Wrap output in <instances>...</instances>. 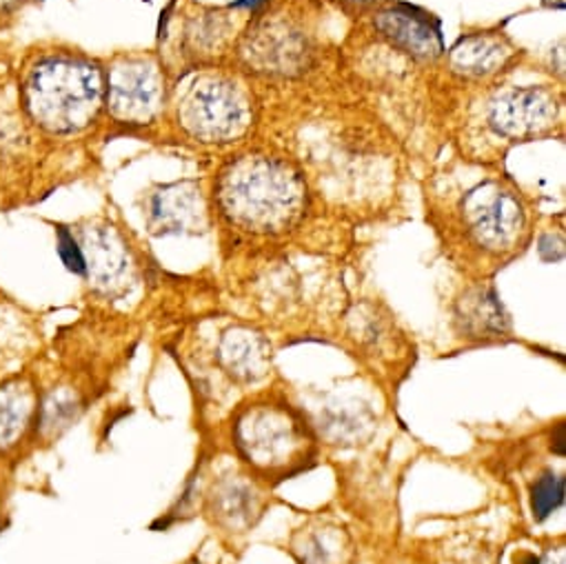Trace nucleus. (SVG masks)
I'll return each instance as SVG.
<instances>
[{
    "label": "nucleus",
    "instance_id": "nucleus-1",
    "mask_svg": "<svg viewBox=\"0 0 566 564\" xmlns=\"http://www.w3.org/2000/svg\"><path fill=\"white\" fill-rule=\"evenodd\" d=\"M216 198L231 224L249 233L275 236L301 220L307 189L287 160L247 154L222 169Z\"/></svg>",
    "mask_w": 566,
    "mask_h": 564
},
{
    "label": "nucleus",
    "instance_id": "nucleus-2",
    "mask_svg": "<svg viewBox=\"0 0 566 564\" xmlns=\"http://www.w3.org/2000/svg\"><path fill=\"white\" fill-rule=\"evenodd\" d=\"M25 101L32 118L52 134H76L98 114L103 76L96 65L56 56L39 63L28 83Z\"/></svg>",
    "mask_w": 566,
    "mask_h": 564
},
{
    "label": "nucleus",
    "instance_id": "nucleus-3",
    "mask_svg": "<svg viewBox=\"0 0 566 564\" xmlns=\"http://www.w3.org/2000/svg\"><path fill=\"white\" fill-rule=\"evenodd\" d=\"M233 442L262 476L287 478L314 456L312 429L287 405L255 403L242 409L233 422Z\"/></svg>",
    "mask_w": 566,
    "mask_h": 564
},
{
    "label": "nucleus",
    "instance_id": "nucleus-4",
    "mask_svg": "<svg viewBox=\"0 0 566 564\" xmlns=\"http://www.w3.org/2000/svg\"><path fill=\"white\" fill-rule=\"evenodd\" d=\"M182 127L198 140L227 143L251 125V98L244 87L224 74H200L178 103Z\"/></svg>",
    "mask_w": 566,
    "mask_h": 564
},
{
    "label": "nucleus",
    "instance_id": "nucleus-5",
    "mask_svg": "<svg viewBox=\"0 0 566 564\" xmlns=\"http://www.w3.org/2000/svg\"><path fill=\"white\" fill-rule=\"evenodd\" d=\"M462 218L469 236L486 251H511L526 229L522 202L497 182H484L462 200Z\"/></svg>",
    "mask_w": 566,
    "mask_h": 564
},
{
    "label": "nucleus",
    "instance_id": "nucleus-6",
    "mask_svg": "<svg viewBox=\"0 0 566 564\" xmlns=\"http://www.w3.org/2000/svg\"><path fill=\"white\" fill-rule=\"evenodd\" d=\"M109 109L125 123H149L163 107L165 85L154 61L132 59L109 74Z\"/></svg>",
    "mask_w": 566,
    "mask_h": 564
},
{
    "label": "nucleus",
    "instance_id": "nucleus-7",
    "mask_svg": "<svg viewBox=\"0 0 566 564\" xmlns=\"http://www.w3.org/2000/svg\"><path fill=\"white\" fill-rule=\"evenodd\" d=\"M83 258L85 273L94 288L105 294L125 292L132 280V255L120 236L109 227L83 229Z\"/></svg>",
    "mask_w": 566,
    "mask_h": 564
},
{
    "label": "nucleus",
    "instance_id": "nucleus-8",
    "mask_svg": "<svg viewBox=\"0 0 566 564\" xmlns=\"http://www.w3.org/2000/svg\"><path fill=\"white\" fill-rule=\"evenodd\" d=\"M557 116L555 98L544 90H517L497 98L491 107V125L504 136H533L551 127Z\"/></svg>",
    "mask_w": 566,
    "mask_h": 564
},
{
    "label": "nucleus",
    "instance_id": "nucleus-9",
    "mask_svg": "<svg viewBox=\"0 0 566 564\" xmlns=\"http://www.w3.org/2000/svg\"><path fill=\"white\" fill-rule=\"evenodd\" d=\"M207 509L220 529L229 533H244L262 518L264 495L251 480L242 476H227L211 487Z\"/></svg>",
    "mask_w": 566,
    "mask_h": 564
},
{
    "label": "nucleus",
    "instance_id": "nucleus-10",
    "mask_svg": "<svg viewBox=\"0 0 566 564\" xmlns=\"http://www.w3.org/2000/svg\"><path fill=\"white\" fill-rule=\"evenodd\" d=\"M271 345L253 330L233 327L220 338L218 363L240 385L262 383L271 374Z\"/></svg>",
    "mask_w": 566,
    "mask_h": 564
},
{
    "label": "nucleus",
    "instance_id": "nucleus-11",
    "mask_svg": "<svg viewBox=\"0 0 566 564\" xmlns=\"http://www.w3.org/2000/svg\"><path fill=\"white\" fill-rule=\"evenodd\" d=\"M39 400L32 383L21 376L0 383V453L14 449L36 427Z\"/></svg>",
    "mask_w": 566,
    "mask_h": 564
},
{
    "label": "nucleus",
    "instance_id": "nucleus-12",
    "mask_svg": "<svg viewBox=\"0 0 566 564\" xmlns=\"http://www.w3.org/2000/svg\"><path fill=\"white\" fill-rule=\"evenodd\" d=\"M292 551L301 564H347L352 544L343 526L316 520L294 535Z\"/></svg>",
    "mask_w": 566,
    "mask_h": 564
},
{
    "label": "nucleus",
    "instance_id": "nucleus-13",
    "mask_svg": "<svg viewBox=\"0 0 566 564\" xmlns=\"http://www.w3.org/2000/svg\"><path fill=\"white\" fill-rule=\"evenodd\" d=\"M511 59V48L495 36H469L451 50L453 72L467 79H486L497 74Z\"/></svg>",
    "mask_w": 566,
    "mask_h": 564
},
{
    "label": "nucleus",
    "instance_id": "nucleus-14",
    "mask_svg": "<svg viewBox=\"0 0 566 564\" xmlns=\"http://www.w3.org/2000/svg\"><path fill=\"white\" fill-rule=\"evenodd\" d=\"M378 30L389 36L396 45L413 56L431 59L440 52V36L429 21L405 10L387 12L378 19Z\"/></svg>",
    "mask_w": 566,
    "mask_h": 564
},
{
    "label": "nucleus",
    "instance_id": "nucleus-15",
    "mask_svg": "<svg viewBox=\"0 0 566 564\" xmlns=\"http://www.w3.org/2000/svg\"><path fill=\"white\" fill-rule=\"evenodd\" d=\"M81 403L74 394L65 389L50 391L43 400H39V414H36V434L43 436H59L63 434L72 422H76L81 414Z\"/></svg>",
    "mask_w": 566,
    "mask_h": 564
},
{
    "label": "nucleus",
    "instance_id": "nucleus-16",
    "mask_svg": "<svg viewBox=\"0 0 566 564\" xmlns=\"http://www.w3.org/2000/svg\"><path fill=\"white\" fill-rule=\"evenodd\" d=\"M564 504V476L542 473L531 487V511L537 522L553 515Z\"/></svg>",
    "mask_w": 566,
    "mask_h": 564
},
{
    "label": "nucleus",
    "instance_id": "nucleus-17",
    "mask_svg": "<svg viewBox=\"0 0 566 564\" xmlns=\"http://www.w3.org/2000/svg\"><path fill=\"white\" fill-rule=\"evenodd\" d=\"M467 330L473 332L475 336H486V334H500L504 330V316H502V307L495 303V299L491 296H480L475 299V303L471 305V310L464 312Z\"/></svg>",
    "mask_w": 566,
    "mask_h": 564
},
{
    "label": "nucleus",
    "instance_id": "nucleus-18",
    "mask_svg": "<svg viewBox=\"0 0 566 564\" xmlns=\"http://www.w3.org/2000/svg\"><path fill=\"white\" fill-rule=\"evenodd\" d=\"M327 438H332L334 442H349L356 445L369 429L371 425L365 422L363 418H356L354 414H329L325 425H323Z\"/></svg>",
    "mask_w": 566,
    "mask_h": 564
},
{
    "label": "nucleus",
    "instance_id": "nucleus-19",
    "mask_svg": "<svg viewBox=\"0 0 566 564\" xmlns=\"http://www.w3.org/2000/svg\"><path fill=\"white\" fill-rule=\"evenodd\" d=\"M59 253L70 271L81 275L85 273V258L81 251V242L67 229H59Z\"/></svg>",
    "mask_w": 566,
    "mask_h": 564
},
{
    "label": "nucleus",
    "instance_id": "nucleus-20",
    "mask_svg": "<svg viewBox=\"0 0 566 564\" xmlns=\"http://www.w3.org/2000/svg\"><path fill=\"white\" fill-rule=\"evenodd\" d=\"M566 440V427H564V422H559L557 427H555V434H553V445H551V449L557 453V456H564V442Z\"/></svg>",
    "mask_w": 566,
    "mask_h": 564
},
{
    "label": "nucleus",
    "instance_id": "nucleus-21",
    "mask_svg": "<svg viewBox=\"0 0 566 564\" xmlns=\"http://www.w3.org/2000/svg\"><path fill=\"white\" fill-rule=\"evenodd\" d=\"M542 564H564V549L548 551L546 555H542Z\"/></svg>",
    "mask_w": 566,
    "mask_h": 564
},
{
    "label": "nucleus",
    "instance_id": "nucleus-22",
    "mask_svg": "<svg viewBox=\"0 0 566 564\" xmlns=\"http://www.w3.org/2000/svg\"><path fill=\"white\" fill-rule=\"evenodd\" d=\"M517 564H542V555H533V553H524Z\"/></svg>",
    "mask_w": 566,
    "mask_h": 564
},
{
    "label": "nucleus",
    "instance_id": "nucleus-23",
    "mask_svg": "<svg viewBox=\"0 0 566 564\" xmlns=\"http://www.w3.org/2000/svg\"><path fill=\"white\" fill-rule=\"evenodd\" d=\"M262 0H238V6H258Z\"/></svg>",
    "mask_w": 566,
    "mask_h": 564
},
{
    "label": "nucleus",
    "instance_id": "nucleus-24",
    "mask_svg": "<svg viewBox=\"0 0 566 564\" xmlns=\"http://www.w3.org/2000/svg\"><path fill=\"white\" fill-rule=\"evenodd\" d=\"M10 3H14V0H0V8H6V6H10Z\"/></svg>",
    "mask_w": 566,
    "mask_h": 564
},
{
    "label": "nucleus",
    "instance_id": "nucleus-25",
    "mask_svg": "<svg viewBox=\"0 0 566 564\" xmlns=\"http://www.w3.org/2000/svg\"><path fill=\"white\" fill-rule=\"evenodd\" d=\"M189 564H200V562H198V560H196V562H189Z\"/></svg>",
    "mask_w": 566,
    "mask_h": 564
}]
</instances>
